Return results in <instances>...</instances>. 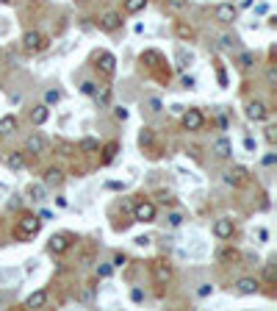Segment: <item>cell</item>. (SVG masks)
I'll use <instances>...</instances> for the list:
<instances>
[{"mask_svg":"<svg viewBox=\"0 0 277 311\" xmlns=\"http://www.w3.org/2000/svg\"><path fill=\"white\" fill-rule=\"evenodd\" d=\"M211 150H214L216 158H230V156H233V145H230V139H227V136H219V139L214 142V148H211Z\"/></svg>","mask_w":277,"mask_h":311,"instance_id":"cell-10","label":"cell"},{"mask_svg":"<svg viewBox=\"0 0 277 311\" xmlns=\"http://www.w3.org/2000/svg\"><path fill=\"white\" fill-rule=\"evenodd\" d=\"M178 61H180V67H188V64L194 61V56H191V53H186L183 48H180V50H178Z\"/></svg>","mask_w":277,"mask_h":311,"instance_id":"cell-27","label":"cell"},{"mask_svg":"<svg viewBox=\"0 0 277 311\" xmlns=\"http://www.w3.org/2000/svg\"><path fill=\"white\" fill-rule=\"evenodd\" d=\"M0 3H11V0H0Z\"/></svg>","mask_w":277,"mask_h":311,"instance_id":"cell-47","label":"cell"},{"mask_svg":"<svg viewBox=\"0 0 277 311\" xmlns=\"http://www.w3.org/2000/svg\"><path fill=\"white\" fill-rule=\"evenodd\" d=\"M42 231V217L39 214H22L20 222H17V236L20 239H33Z\"/></svg>","mask_w":277,"mask_h":311,"instance_id":"cell-1","label":"cell"},{"mask_svg":"<svg viewBox=\"0 0 277 311\" xmlns=\"http://www.w3.org/2000/svg\"><path fill=\"white\" fill-rule=\"evenodd\" d=\"M45 184H47V186H61V184H64V172H61L58 167H50V169L45 172Z\"/></svg>","mask_w":277,"mask_h":311,"instance_id":"cell-17","label":"cell"},{"mask_svg":"<svg viewBox=\"0 0 277 311\" xmlns=\"http://www.w3.org/2000/svg\"><path fill=\"white\" fill-rule=\"evenodd\" d=\"M180 114H183V128H186V131H203L205 117H203V111H200V109H183Z\"/></svg>","mask_w":277,"mask_h":311,"instance_id":"cell-4","label":"cell"},{"mask_svg":"<svg viewBox=\"0 0 277 311\" xmlns=\"http://www.w3.org/2000/svg\"><path fill=\"white\" fill-rule=\"evenodd\" d=\"M114 117L125 122V120H128V109H125V106H116V109H114Z\"/></svg>","mask_w":277,"mask_h":311,"instance_id":"cell-36","label":"cell"},{"mask_svg":"<svg viewBox=\"0 0 277 311\" xmlns=\"http://www.w3.org/2000/svg\"><path fill=\"white\" fill-rule=\"evenodd\" d=\"M0 58H3V50H0Z\"/></svg>","mask_w":277,"mask_h":311,"instance_id":"cell-48","label":"cell"},{"mask_svg":"<svg viewBox=\"0 0 277 311\" xmlns=\"http://www.w3.org/2000/svg\"><path fill=\"white\" fill-rule=\"evenodd\" d=\"M97 67H100V73H103V75H114V73H116V58H114V53L100 50V56H97Z\"/></svg>","mask_w":277,"mask_h":311,"instance_id":"cell-8","label":"cell"},{"mask_svg":"<svg viewBox=\"0 0 277 311\" xmlns=\"http://www.w3.org/2000/svg\"><path fill=\"white\" fill-rule=\"evenodd\" d=\"M167 6H169V9H175V11H183L188 6V0H167Z\"/></svg>","mask_w":277,"mask_h":311,"instance_id":"cell-32","label":"cell"},{"mask_svg":"<svg viewBox=\"0 0 277 311\" xmlns=\"http://www.w3.org/2000/svg\"><path fill=\"white\" fill-rule=\"evenodd\" d=\"M45 148H47V142H45L42 133H33V136H28V142H25V153L39 156V153H45Z\"/></svg>","mask_w":277,"mask_h":311,"instance_id":"cell-11","label":"cell"},{"mask_svg":"<svg viewBox=\"0 0 277 311\" xmlns=\"http://www.w3.org/2000/svg\"><path fill=\"white\" fill-rule=\"evenodd\" d=\"M158 200H161L164 206H172V203H175V197L169 195V192H161V195H158Z\"/></svg>","mask_w":277,"mask_h":311,"instance_id":"cell-38","label":"cell"},{"mask_svg":"<svg viewBox=\"0 0 277 311\" xmlns=\"http://www.w3.org/2000/svg\"><path fill=\"white\" fill-rule=\"evenodd\" d=\"M194 84H197V81H194L191 75H186V78H183V86H186V89H194Z\"/></svg>","mask_w":277,"mask_h":311,"instance_id":"cell-42","label":"cell"},{"mask_svg":"<svg viewBox=\"0 0 277 311\" xmlns=\"http://www.w3.org/2000/svg\"><path fill=\"white\" fill-rule=\"evenodd\" d=\"M277 161V156L274 153H269V156H263V164H266V167H272V164Z\"/></svg>","mask_w":277,"mask_h":311,"instance_id":"cell-43","label":"cell"},{"mask_svg":"<svg viewBox=\"0 0 277 311\" xmlns=\"http://www.w3.org/2000/svg\"><path fill=\"white\" fill-rule=\"evenodd\" d=\"M17 125H20V122H17V117H3V120H0V136H9V133H14L17 131Z\"/></svg>","mask_w":277,"mask_h":311,"instance_id":"cell-18","label":"cell"},{"mask_svg":"<svg viewBox=\"0 0 277 311\" xmlns=\"http://www.w3.org/2000/svg\"><path fill=\"white\" fill-rule=\"evenodd\" d=\"M28 195H31L33 203H42L45 200V186L42 184H31V186H28Z\"/></svg>","mask_w":277,"mask_h":311,"instance_id":"cell-22","label":"cell"},{"mask_svg":"<svg viewBox=\"0 0 277 311\" xmlns=\"http://www.w3.org/2000/svg\"><path fill=\"white\" fill-rule=\"evenodd\" d=\"M6 164H9L11 169H22V167H25V153H17V150H11V153L6 156Z\"/></svg>","mask_w":277,"mask_h":311,"instance_id":"cell-19","label":"cell"},{"mask_svg":"<svg viewBox=\"0 0 277 311\" xmlns=\"http://www.w3.org/2000/svg\"><path fill=\"white\" fill-rule=\"evenodd\" d=\"M167 225H169V228H180V225H183V214H180V211H172V214H167Z\"/></svg>","mask_w":277,"mask_h":311,"instance_id":"cell-24","label":"cell"},{"mask_svg":"<svg viewBox=\"0 0 277 311\" xmlns=\"http://www.w3.org/2000/svg\"><path fill=\"white\" fill-rule=\"evenodd\" d=\"M266 142H269V145H274V142H277V128H274V125H269V128H266Z\"/></svg>","mask_w":277,"mask_h":311,"instance_id":"cell-35","label":"cell"},{"mask_svg":"<svg viewBox=\"0 0 277 311\" xmlns=\"http://www.w3.org/2000/svg\"><path fill=\"white\" fill-rule=\"evenodd\" d=\"M244 114H247V120H252V122H263L269 117V109H266V103H261V100H250Z\"/></svg>","mask_w":277,"mask_h":311,"instance_id":"cell-5","label":"cell"},{"mask_svg":"<svg viewBox=\"0 0 277 311\" xmlns=\"http://www.w3.org/2000/svg\"><path fill=\"white\" fill-rule=\"evenodd\" d=\"M45 306H47V289H36L25 300V308H45Z\"/></svg>","mask_w":277,"mask_h":311,"instance_id":"cell-13","label":"cell"},{"mask_svg":"<svg viewBox=\"0 0 277 311\" xmlns=\"http://www.w3.org/2000/svg\"><path fill=\"white\" fill-rule=\"evenodd\" d=\"M47 45H50L47 37L39 31H25V37H22V48L28 53H42V50H47Z\"/></svg>","mask_w":277,"mask_h":311,"instance_id":"cell-3","label":"cell"},{"mask_svg":"<svg viewBox=\"0 0 277 311\" xmlns=\"http://www.w3.org/2000/svg\"><path fill=\"white\" fill-rule=\"evenodd\" d=\"M214 17H216L219 22H225V25H230V22L235 20V9H233L230 3H222V6H216Z\"/></svg>","mask_w":277,"mask_h":311,"instance_id":"cell-12","label":"cell"},{"mask_svg":"<svg viewBox=\"0 0 277 311\" xmlns=\"http://www.w3.org/2000/svg\"><path fill=\"white\" fill-rule=\"evenodd\" d=\"M244 178H247V169H244V167H235V169H230V172L225 175L227 184H241Z\"/></svg>","mask_w":277,"mask_h":311,"instance_id":"cell-21","label":"cell"},{"mask_svg":"<svg viewBox=\"0 0 277 311\" xmlns=\"http://www.w3.org/2000/svg\"><path fill=\"white\" fill-rule=\"evenodd\" d=\"M81 150H84V153H94V150H100V142H97V139L86 136L84 142H81Z\"/></svg>","mask_w":277,"mask_h":311,"instance_id":"cell-25","label":"cell"},{"mask_svg":"<svg viewBox=\"0 0 277 311\" xmlns=\"http://www.w3.org/2000/svg\"><path fill=\"white\" fill-rule=\"evenodd\" d=\"M81 92H84V95H89V97H94L97 84H94V81H84V84H81Z\"/></svg>","mask_w":277,"mask_h":311,"instance_id":"cell-28","label":"cell"},{"mask_svg":"<svg viewBox=\"0 0 277 311\" xmlns=\"http://www.w3.org/2000/svg\"><path fill=\"white\" fill-rule=\"evenodd\" d=\"M111 264H114V267H122V264H128V256H125V253H116Z\"/></svg>","mask_w":277,"mask_h":311,"instance_id":"cell-40","label":"cell"},{"mask_svg":"<svg viewBox=\"0 0 277 311\" xmlns=\"http://www.w3.org/2000/svg\"><path fill=\"white\" fill-rule=\"evenodd\" d=\"M155 214H158V209H155V203H152V200L133 203V220H136V222H155Z\"/></svg>","mask_w":277,"mask_h":311,"instance_id":"cell-2","label":"cell"},{"mask_svg":"<svg viewBox=\"0 0 277 311\" xmlns=\"http://www.w3.org/2000/svg\"><path fill=\"white\" fill-rule=\"evenodd\" d=\"M252 61H255V58H252V53H241V58H239V64H241V67H252Z\"/></svg>","mask_w":277,"mask_h":311,"instance_id":"cell-33","label":"cell"},{"mask_svg":"<svg viewBox=\"0 0 277 311\" xmlns=\"http://www.w3.org/2000/svg\"><path fill=\"white\" fill-rule=\"evenodd\" d=\"M69 245H72V236H69V233H53L50 242H47V248H50V253L61 256V253L69 250Z\"/></svg>","mask_w":277,"mask_h":311,"instance_id":"cell-6","label":"cell"},{"mask_svg":"<svg viewBox=\"0 0 277 311\" xmlns=\"http://www.w3.org/2000/svg\"><path fill=\"white\" fill-rule=\"evenodd\" d=\"M131 300L133 303H144V292H141L139 286H136V289H131Z\"/></svg>","mask_w":277,"mask_h":311,"instance_id":"cell-34","label":"cell"},{"mask_svg":"<svg viewBox=\"0 0 277 311\" xmlns=\"http://www.w3.org/2000/svg\"><path fill=\"white\" fill-rule=\"evenodd\" d=\"M58 100H61V92H56V89H47V92H45V103H47V106H50V103H58Z\"/></svg>","mask_w":277,"mask_h":311,"instance_id":"cell-29","label":"cell"},{"mask_svg":"<svg viewBox=\"0 0 277 311\" xmlns=\"http://www.w3.org/2000/svg\"><path fill=\"white\" fill-rule=\"evenodd\" d=\"M147 9V0H125V14H139Z\"/></svg>","mask_w":277,"mask_h":311,"instance_id":"cell-20","label":"cell"},{"mask_svg":"<svg viewBox=\"0 0 277 311\" xmlns=\"http://www.w3.org/2000/svg\"><path fill=\"white\" fill-rule=\"evenodd\" d=\"M258 286H261V284H258L255 278H241L239 284H235V289H239L241 295H255V292H258Z\"/></svg>","mask_w":277,"mask_h":311,"instance_id":"cell-16","label":"cell"},{"mask_svg":"<svg viewBox=\"0 0 277 311\" xmlns=\"http://www.w3.org/2000/svg\"><path fill=\"white\" fill-rule=\"evenodd\" d=\"M222 45H225V48H235L239 39H235V37H222Z\"/></svg>","mask_w":277,"mask_h":311,"instance_id":"cell-41","label":"cell"},{"mask_svg":"<svg viewBox=\"0 0 277 311\" xmlns=\"http://www.w3.org/2000/svg\"><path fill=\"white\" fill-rule=\"evenodd\" d=\"M150 242H152L150 236H139V239H136V245H141V248H144V245H150Z\"/></svg>","mask_w":277,"mask_h":311,"instance_id":"cell-45","label":"cell"},{"mask_svg":"<svg viewBox=\"0 0 277 311\" xmlns=\"http://www.w3.org/2000/svg\"><path fill=\"white\" fill-rule=\"evenodd\" d=\"M175 33H178L180 39H191L194 37V28L186 25V22H175Z\"/></svg>","mask_w":277,"mask_h":311,"instance_id":"cell-23","label":"cell"},{"mask_svg":"<svg viewBox=\"0 0 277 311\" xmlns=\"http://www.w3.org/2000/svg\"><path fill=\"white\" fill-rule=\"evenodd\" d=\"M47 120H50V106H47V103L36 106V109L31 111V122H33V125H45Z\"/></svg>","mask_w":277,"mask_h":311,"instance_id":"cell-14","label":"cell"},{"mask_svg":"<svg viewBox=\"0 0 277 311\" xmlns=\"http://www.w3.org/2000/svg\"><path fill=\"white\" fill-rule=\"evenodd\" d=\"M211 295H214V286L211 284H200L197 286V297H211Z\"/></svg>","mask_w":277,"mask_h":311,"instance_id":"cell-30","label":"cell"},{"mask_svg":"<svg viewBox=\"0 0 277 311\" xmlns=\"http://www.w3.org/2000/svg\"><path fill=\"white\" fill-rule=\"evenodd\" d=\"M152 272H155V281H158V284H167V281L172 278V269H169V264H164V261H155V264H152Z\"/></svg>","mask_w":277,"mask_h":311,"instance_id":"cell-15","label":"cell"},{"mask_svg":"<svg viewBox=\"0 0 277 311\" xmlns=\"http://www.w3.org/2000/svg\"><path fill=\"white\" fill-rule=\"evenodd\" d=\"M152 142V133L150 131H141V136H139V145H141V148H147V145H150Z\"/></svg>","mask_w":277,"mask_h":311,"instance_id":"cell-37","label":"cell"},{"mask_svg":"<svg viewBox=\"0 0 277 311\" xmlns=\"http://www.w3.org/2000/svg\"><path fill=\"white\" fill-rule=\"evenodd\" d=\"M111 272H114V264H100V267H97V275H100V278H108Z\"/></svg>","mask_w":277,"mask_h":311,"instance_id":"cell-31","label":"cell"},{"mask_svg":"<svg viewBox=\"0 0 277 311\" xmlns=\"http://www.w3.org/2000/svg\"><path fill=\"white\" fill-rule=\"evenodd\" d=\"M94 97H97V103L108 106V100H111V89H108V86H105V89H97V92H94Z\"/></svg>","mask_w":277,"mask_h":311,"instance_id":"cell-26","label":"cell"},{"mask_svg":"<svg viewBox=\"0 0 277 311\" xmlns=\"http://www.w3.org/2000/svg\"><path fill=\"white\" fill-rule=\"evenodd\" d=\"M233 233H235V225H233V220H227V217H222V220H216L214 222V236L216 239H233Z\"/></svg>","mask_w":277,"mask_h":311,"instance_id":"cell-7","label":"cell"},{"mask_svg":"<svg viewBox=\"0 0 277 311\" xmlns=\"http://www.w3.org/2000/svg\"><path fill=\"white\" fill-rule=\"evenodd\" d=\"M244 148H247V150H255V142H252V139L247 136V139H244Z\"/></svg>","mask_w":277,"mask_h":311,"instance_id":"cell-46","label":"cell"},{"mask_svg":"<svg viewBox=\"0 0 277 311\" xmlns=\"http://www.w3.org/2000/svg\"><path fill=\"white\" fill-rule=\"evenodd\" d=\"M116 150H120V145H108V148H105V161H111V158L116 156Z\"/></svg>","mask_w":277,"mask_h":311,"instance_id":"cell-39","label":"cell"},{"mask_svg":"<svg viewBox=\"0 0 277 311\" xmlns=\"http://www.w3.org/2000/svg\"><path fill=\"white\" fill-rule=\"evenodd\" d=\"M150 109H152V111H161V100H155V97H152V100H150Z\"/></svg>","mask_w":277,"mask_h":311,"instance_id":"cell-44","label":"cell"},{"mask_svg":"<svg viewBox=\"0 0 277 311\" xmlns=\"http://www.w3.org/2000/svg\"><path fill=\"white\" fill-rule=\"evenodd\" d=\"M100 31H116V28H122V14H116V11H108V14H103L100 17Z\"/></svg>","mask_w":277,"mask_h":311,"instance_id":"cell-9","label":"cell"}]
</instances>
